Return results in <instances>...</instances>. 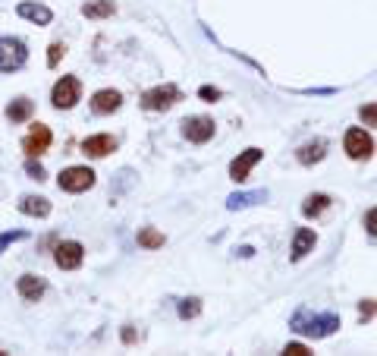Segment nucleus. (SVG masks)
I'll return each instance as SVG.
<instances>
[{"label":"nucleus","mask_w":377,"mask_h":356,"mask_svg":"<svg viewBox=\"0 0 377 356\" xmlns=\"http://www.w3.org/2000/svg\"><path fill=\"white\" fill-rule=\"evenodd\" d=\"M314 243H318V237H314L312 227H299V231H295V237H293V252H289V259L302 262L308 252L314 250Z\"/></svg>","instance_id":"nucleus-14"},{"label":"nucleus","mask_w":377,"mask_h":356,"mask_svg":"<svg viewBox=\"0 0 377 356\" xmlns=\"http://www.w3.org/2000/svg\"><path fill=\"white\" fill-rule=\"evenodd\" d=\"M267 199V190H255V192H233L230 199H226V208L230 211H239V208H248L255 202H264Z\"/></svg>","instance_id":"nucleus-20"},{"label":"nucleus","mask_w":377,"mask_h":356,"mask_svg":"<svg viewBox=\"0 0 377 356\" xmlns=\"http://www.w3.org/2000/svg\"><path fill=\"white\" fill-rule=\"evenodd\" d=\"M177 312H179V319H183V321H188V319H195V315H198V312H201V300H198V297H188V300H179Z\"/></svg>","instance_id":"nucleus-23"},{"label":"nucleus","mask_w":377,"mask_h":356,"mask_svg":"<svg viewBox=\"0 0 377 356\" xmlns=\"http://www.w3.org/2000/svg\"><path fill=\"white\" fill-rule=\"evenodd\" d=\"M333 199L327 196V192H312V196H305V202H302V214L305 218H321V214L330 208Z\"/></svg>","instance_id":"nucleus-19"},{"label":"nucleus","mask_w":377,"mask_h":356,"mask_svg":"<svg viewBox=\"0 0 377 356\" xmlns=\"http://www.w3.org/2000/svg\"><path fill=\"white\" fill-rule=\"evenodd\" d=\"M19 211L29 218H47L51 214V202L44 196H23L19 199Z\"/></svg>","instance_id":"nucleus-18"},{"label":"nucleus","mask_w":377,"mask_h":356,"mask_svg":"<svg viewBox=\"0 0 377 356\" xmlns=\"http://www.w3.org/2000/svg\"><path fill=\"white\" fill-rule=\"evenodd\" d=\"M359 117H362V123H365V126H377V102L362 104L359 107Z\"/></svg>","instance_id":"nucleus-25"},{"label":"nucleus","mask_w":377,"mask_h":356,"mask_svg":"<svg viewBox=\"0 0 377 356\" xmlns=\"http://www.w3.org/2000/svg\"><path fill=\"white\" fill-rule=\"evenodd\" d=\"M324 154H327L324 139H312V142H305L299 152H295V161L305 164V167H312V164H318V161H324Z\"/></svg>","instance_id":"nucleus-16"},{"label":"nucleus","mask_w":377,"mask_h":356,"mask_svg":"<svg viewBox=\"0 0 377 356\" xmlns=\"http://www.w3.org/2000/svg\"><path fill=\"white\" fill-rule=\"evenodd\" d=\"M32 113H35V102H32V98H25V95L6 104V120H10V123H25Z\"/></svg>","instance_id":"nucleus-17"},{"label":"nucleus","mask_w":377,"mask_h":356,"mask_svg":"<svg viewBox=\"0 0 377 356\" xmlns=\"http://www.w3.org/2000/svg\"><path fill=\"white\" fill-rule=\"evenodd\" d=\"M53 262H57V268H63V271H76L85 262V246L79 243V240H63V243H57V250H53Z\"/></svg>","instance_id":"nucleus-7"},{"label":"nucleus","mask_w":377,"mask_h":356,"mask_svg":"<svg viewBox=\"0 0 377 356\" xmlns=\"http://www.w3.org/2000/svg\"><path fill=\"white\" fill-rule=\"evenodd\" d=\"M374 315H377V303H374V300H362V303H359V319L362 321H371Z\"/></svg>","instance_id":"nucleus-27"},{"label":"nucleus","mask_w":377,"mask_h":356,"mask_svg":"<svg viewBox=\"0 0 377 356\" xmlns=\"http://www.w3.org/2000/svg\"><path fill=\"white\" fill-rule=\"evenodd\" d=\"M79 98H82V82H79L76 76H63V79H57V82H53L51 104L57 107V111H70V107H76Z\"/></svg>","instance_id":"nucleus-3"},{"label":"nucleus","mask_w":377,"mask_h":356,"mask_svg":"<svg viewBox=\"0 0 377 356\" xmlns=\"http://www.w3.org/2000/svg\"><path fill=\"white\" fill-rule=\"evenodd\" d=\"M16 290H19V297H23V300L38 303V300L44 297L47 284H44V278H38V274H23V278L16 281Z\"/></svg>","instance_id":"nucleus-12"},{"label":"nucleus","mask_w":377,"mask_h":356,"mask_svg":"<svg viewBox=\"0 0 377 356\" xmlns=\"http://www.w3.org/2000/svg\"><path fill=\"white\" fill-rule=\"evenodd\" d=\"M63 54H66V44L63 42H53L51 48H47V66H60V60H63Z\"/></svg>","instance_id":"nucleus-24"},{"label":"nucleus","mask_w":377,"mask_h":356,"mask_svg":"<svg viewBox=\"0 0 377 356\" xmlns=\"http://www.w3.org/2000/svg\"><path fill=\"white\" fill-rule=\"evenodd\" d=\"M25 173H29V177H32V180H38V183H41V180L47 177V173H44V167H41V164H38V161H35V158H29V161H25Z\"/></svg>","instance_id":"nucleus-28"},{"label":"nucleus","mask_w":377,"mask_h":356,"mask_svg":"<svg viewBox=\"0 0 377 356\" xmlns=\"http://www.w3.org/2000/svg\"><path fill=\"white\" fill-rule=\"evenodd\" d=\"M16 13H19L23 19H29V23H35V25H51V19H53L51 6H44V4H32V0H23V4L16 6Z\"/></svg>","instance_id":"nucleus-15"},{"label":"nucleus","mask_w":377,"mask_h":356,"mask_svg":"<svg viewBox=\"0 0 377 356\" xmlns=\"http://www.w3.org/2000/svg\"><path fill=\"white\" fill-rule=\"evenodd\" d=\"M123 107V95L117 89H101L91 95V111L94 113H113Z\"/></svg>","instance_id":"nucleus-13"},{"label":"nucleus","mask_w":377,"mask_h":356,"mask_svg":"<svg viewBox=\"0 0 377 356\" xmlns=\"http://www.w3.org/2000/svg\"><path fill=\"white\" fill-rule=\"evenodd\" d=\"M239 255H242V259H248V255H255V250H252V246H242Z\"/></svg>","instance_id":"nucleus-33"},{"label":"nucleus","mask_w":377,"mask_h":356,"mask_svg":"<svg viewBox=\"0 0 377 356\" xmlns=\"http://www.w3.org/2000/svg\"><path fill=\"white\" fill-rule=\"evenodd\" d=\"M51 142H53V133L47 130L44 123H35L29 136L23 139V152L29 154V158H41V154L51 149Z\"/></svg>","instance_id":"nucleus-10"},{"label":"nucleus","mask_w":377,"mask_h":356,"mask_svg":"<svg viewBox=\"0 0 377 356\" xmlns=\"http://www.w3.org/2000/svg\"><path fill=\"white\" fill-rule=\"evenodd\" d=\"M57 186L63 192H89L94 186V171H91V167H82V164L66 167V171H60Z\"/></svg>","instance_id":"nucleus-5"},{"label":"nucleus","mask_w":377,"mask_h":356,"mask_svg":"<svg viewBox=\"0 0 377 356\" xmlns=\"http://www.w3.org/2000/svg\"><path fill=\"white\" fill-rule=\"evenodd\" d=\"M110 152H117V139L107 136V133L89 136V139L82 142V154H89V158H107Z\"/></svg>","instance_id":"nucleus-11"},{"label":"nucleus","mask_w":377,"mask_h":356,"mask_svg":"<svg viewBox=\"0 0 377 356\" xmlns=\"http://www.w3.org/2000/svg\"><path fill=\"white\" fill-rule=\"evenodd\" d=\"M343 149H346V154L352 161H368L374 154V139L362 126H349L346 139H343Z\"/></svg>","instance_id":"nucleus-6"},{"label":"nucleus","mask_w":377,"mask_h":356,"mask_svg":"<svg viewBox=\"0 0 377 356\" xmlns=\"http://www.w3.org/2000/svg\"><path fill=\"white\" fill-rule=\"evenodd\" d=\"M25 60H29V48H25L23 38L0 35V73H16V70H23Z\"/></svg>","instance_id":"nucleus-2"},{"label":"nucleus","mask_w":377,"mask_h":356,"mask_svg":"<svg viewBox=\"0 0 377 356\" xmlns=\"http://www.w3.org/2000/svg\"><path fill=\"white\" fill-rule=\"evenodd\" d=\"M289 328H293L295 334H302V338H330V334L340 331V315L336 312H312V309H295V315L289 319Z\"/></svg>","instance_id":"nucleus-1"},{"label":"nucleus","mask_w":377,"mask_h":356,"mask_svg":"<svg viewBox=\"0 0 377 356\" xmlns=\"http://www.w3.org/2000/svg\"><path fill=\"white\" fill-rule=\"evenodd\" d=\"M365 227H368V233H371V237H377V208H371V211L365 214Z\"/></svg>","instance_id":"nucleus-31"},{"label":"nucleus","mask_w":377,"mask_h":356,"mask_svg":"<svg viewBox=\"0 0 377 356\" xmlns=\"http://www.w3.org/2000/svg\"><path fill=\"white\" fill-rule=\"evenodd\" d=\"M136 240H139V246H141V250H160V246L167 243V240H164V233H160V231H154V227H141V231L136 233Z\"/></svg>","instance_id":"nucleus-22"},{"label":"nucleus","mask_w":377,"mask_h":356,"mask_svg":"<svg viewBox=\"0 0 377 356\" xmlns=\"http://www.w3.org/2000/svg\"><path fill=\"white\" fill-rule=\"evenodd\" d=\"M198 98L201 102H207V104H214V102H220V89H214V85H201Z\"/></svg>","instance_id":"nucleus-29"},{"label":"nucleus","mask_w":377,"mask_h":356,"mask_svg":"<svg viewBox=\"0 0 377 356\" xmlns=\"http://www.w3.org/2000/svg\"><path fill=\"white\" fill-rule=\"evenodd\" d=\"M177 102H183V92L173 82L154 85V89H148L145 95H141V107H145V111H170Z\"/></svg>","instance_id":"nucleus-4"},{"label":"nucleus","mask_w":377,"mask_h":356,"mask_svg":"<svg viewBox=\"0 0 377 356\" xmlns=\"http://www.w3.org/2000/svg\"><path fill=\"white\" fill-rule=\"evenodd\" d=\"M261 158H264V152L255 149V145H252V149H245V152H239L230 161V180H236V183H245L248 173H252V167L258 164Z\"/></svg>","instance_id":"nucleus-9"},{"label":"nucleus","mask_w":377,"mask_h":356,"mask_svg":"<svg viewBox=\"0 0 377 356\" xmlns=\"http://www.w3.org/2000/svg\"><path fill=\"white\" fill-rule=\"evenodd\" d=\"M117 13V4L113 0H89V4L82 6V16L85 19H107Z\"/></svg>","instance_id":"nucleus-21"},{"label":"nucleus","mask_w":377,"mask_h":356,"mask_svg":"<svg viewBox=\"0 0 377 356\" xmlns=\"http://www.w3.org/2000/svg\"><path fill=\"white\" fill-rule=\"evenodd\" d=\"M283 353H286V356H308V347L299 344V340H293V344L283 347Z\"/></svg>","instance_id":"nucleus-30"},{"label":"nucleus","mask_w":377,"mask_h":356,"mask_svg":"<svg viewBox=\"0 0 377 356\" xmlns=\"http://www.w3.org/2000/svg\"><path fill=\"white\" fill-rule=\"evenodd\" d=\"M214 130H217V123H214L211 117H186L183 120V136L188 139V142H195V145L211 142Z\"/></svg>","instance_id":"nucleus-8"},{"label":"nucleus","mask_w":377,"mask_h":356,"mask_svg":"<svg viewBox=\"0 0 377 356\" xmlns=\"http://www.w3.org/2000/svg\"><path fill=\"white\" fill-rule=\"evenodd\" d=\"M123 340H126V344H132V340H136V331H132V325L123 328Z\"/></svg>","instance_id":"nucleus-32"},{"label":"nucleus","mask_w":377,"mask_h":356,"mask_svg":"<svg viewBox=\"0 0 377 356\" xmlns=\"http://www.w3.org/2000/svg\"><path fill=\"white\" fill-rule=\"evenodd\" d=\"M29 233L25 231H6V233H0V255H4L6 246H13V243H19V240H25Z\"/></svg>","instance_id":"nucleus-26"}]
</instances>
